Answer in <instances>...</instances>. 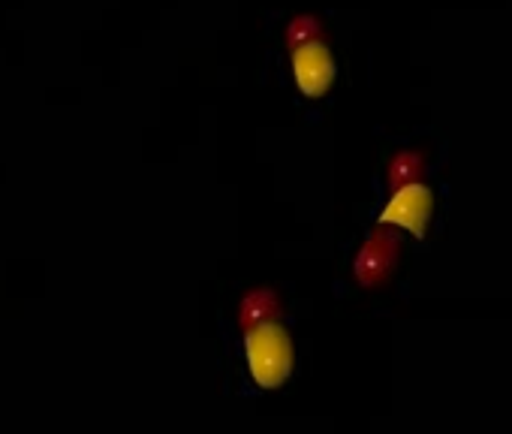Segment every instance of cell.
Masks as SVG:
<instances>
[{
    "label": "cell",
    "instance_id": "cell-1",
    "mask_svg": "<svg viewBox=\"0 0 512 434\" xmlns=\"http://www.w3.org/2000/svg\"><path fill=\"white\" fill-rule=\"evenodd\" d=\"M244 359L250 377L260 389H278L290 380L296 365V347L287 326L263 320L244 335Z\"/></svg>",
    "mask_w": 512,
    "mask_h": 434
},
{
    "label": "cell",
    "instance_id": "cell-2",
    "mask_svg": "<svg viewBox=\"0 0 512 434\" xmlns=\"http://www.w3.org/2000/svg\"><path fill=\"white\" fill-rule=\"evenodd\" d=\"M434 211V193L425 184H401L398 193L386 202V208L380 211V224H395L410 230L416 239H425L428 221Z\"/></svg>",
    "mask_w": 512,
    "mask_h": 434
},
{
    "label": "cell",
    "instance_id": "cell-3",
    "mask_svg": "<svg viewBox=\"0 0 512 434\" xmlns=\"http://www.w3.org/2000/svg\"><path fill=\"white\" fill-rule=\"evenodd\" d=\"M335 73H338L335 58H332L326 43L308 40V43L293 49V76H296V85L305 97H311V100L323 97L332 88Z\"/></svg>",
    "mask_w": 512,
    "mask_h": 434
},
{
    "label": "cell",
    "instance_id": "cell-4",
    "mask_svg": "<svg viewBox=\"0 0 512 434\" xmlns=\"http://www.w3.org/2000/svg\"><path fill=\"white\" fill-rule=\"evenodd\" d=\"M395 263H398V236L380 230V233H371V239L356 254L353 272L362 287H377L395 272Z\"/></svg>",
    "mask_w": 512,
    "mask_h": 434
},
{
    "label": "cell",
    "instance_id": "cell-5",
    "mask_svg": "<svg viewBox=\"0 0 512 434\" xmlns=\"http://www.w3.org/2000/svg\"><path fill=\"white\" fill-rule=\"evenodd\" d=\"M278 314V296L272 290H256L241 302V323L244 326H256L269 317Z\"/></svg>",
    "mask_w": 512,
    "mask_h": 434
},
{
    "label": "cell",
    "instance_id": "cell-6",
    "mask_svg": "<svg viewBox=\"0 0 512 434\" xmlns=\"http://www.w3.org/2000/svg\"><path fill=\"white\" fill-rule=\"evenodd\" d=\"M419 169H422V157L413 154V151H404V154H398V157L392 160V166H389V184H392V187L410 184V181L419 175Z\"/></svg>",
    "mask_w": 512,
    "mask_h": 434
},
{
    "label": "cell",
    "instance_id": "cell-7",
    "mask_svg": "<svg viewBox=\"0 0 512 434\" xmlns=\"http://www.w3.org/2000/svg\"><path fill=\"white\" fill-rule=\"evenodd\" d=\"M317 34H320V22H317L314 16H299V19H293L290 28H287V40H290L293 49L302 46V43H308V40H314Z\"/></svg>",
    "mask_w": 512,
    "mask_h": 434
}]
</instances>
